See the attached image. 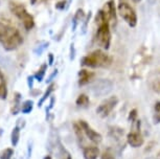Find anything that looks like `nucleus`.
Masks as SVG:
<instances>
[{"mask_svg":"<svg viewBox=\"0 0 160 159\" xmlns=\"http://www.w3.org/2000/svg\"><path fill=\"white\" fill-rule=\"evenodd\" d=\"M36 1H37V0H31V3H32V4H35V3H36Z\"/></svg>","mask_w":160,"mask_h":159,"instance_id":"obj_29","label":"nucleus"},{"mask_svg":"<svg viewBox=\"0 0 160 159\" xmlns=\"http://www.w3.org/2000/svg\"><path fill=\"white\" fill-rule=\"evenodd\" d=\"M48 150H49L51 154L55 155V157L57 159H71L70 154L63 147L62 142H60L57 134L50 133L49 142H48Z\"/></svg>","mask_w":160,"mask_h":159,"instance_id":"obj_4","label":"nucleus"},{"mask_svg":"<svg viewBox=\"0 0 160 159\" xmlns=\"http://www.w3.org/2000/svg\"><path fill=\"white\" fill-rule=\"evenodd\" d=\"M32 108H34V102L32 101H25L22 105H21L20 110H21V112L24 113V114H28V113L32 112Z\"/></svg>","mask_w":160,"mask_h":159,"instance_id":"obj_16","label":"nucleus"},{"mask_svg":"<svg viewBox=\"0 0 160 159\" xmlns=\"http://www.w3.org/2000/svg\"><path fill=\"white\" fill-rule=\"evenodd\" d=\"M83 155L85 159H98L99 150L96 147H87L83 150Z\"/></svg>","mask_w":160,"mask_h":159,"instance_id":"obj_13","label":"nucleus"},{"mask_svg":"<svg viewBox=\"0 0 160 159\" xmlns=\"http://www.w3.org/2000/svg\"><path fill=\"white\" fill-rule=\"evenodd\" d=\"M19 138H20V127L19 126H16L13 131H12V134H11V142H12V146L13 147H16L19 142Z\"/></svg>","mask_w":160,"mask_h":159,"instance_id":"obj_15","label":"nucleus"},{"mask_svg":"<svg viewBox=\"0 0 160 159\" xmlns=\"http://www.w3.org/2000/svg\"><path fill=\"white\" fill-rule=\"evenodd\" d=\"M77 105L78 107H87L89 105V97L86 94H81L80 97L77 98Z\"/></svg>","mask_w":160,"mask_h":159,"instance_id":"obj_18","label":"nucleus"},{"mask_svg":"<svg viewBox=\"0 0 160 159\" xmlns=\"http://www.w3.org/2000/svg\"><path fill=\"white\" fill-rule=\"evenodd\" d=\"M53 87H55V85H53V84H51V85H50V86H49V87H48V88H47L46 92H45V93H44V95H43V97H42L41 100H40V102H39V104H38V106H39V107H41L42 105H43V103H44V102L46 101L48 97H49L50 93H51V92L53 91Z\"/></svg>","mask_w":160,"mask_h":159,"instance_id":"obj_23","label":"nucleus"},{"mask_svg":"<svg viewBox=\"0 0 160 159\" xmlns=\"http://www.w3.org/2000/svg\"><path fill=\"white\" fill-rule=\"evenodd\" d=\"M10 10L12 12V14L15 15V16L21 21V23L23 24L24 28H25L26 31H31V29L35 26L34 17L26 11V8L21 3H17V2L11 1L10 2Z\"/></svg>","mask_w":160,"mask_h":159,"instance_id":"obj_3","label":"nucleus"},{"mask_svg":"<svg viewBox=\"0 0 160 159\" xmlns=\"http://www.w3.org/2000/svg\"><path fill=\"white\" fill-rule=\"evenodd\" d=\"M136 115H137L136 110H132L131 112H130L129 119H130V121H131V122H134V121H135V118H136Z\"/></svg>","mask_w":160,"mask_h":159,"instance_id":"obj_24","label":"nucleus"},{"mask_svg":"<svg viewBox=\"0 0 160 159\" xmlns=\"http://www.w3.org/2000/svg\"><path fill=\"white\" fill-rule=\"evenodd\" d=\"M81 64L90 68L108 67L111 64V59L105 52L98 49L89 53V55H87L86 57H84L82 61H81Z\"/></svg>","mask_w":160,"mask_h":159,"instance_id":"obj_2","label":"nucleus"},{"mask_svg":"<svg viewBox=\"0 0 160 159\" xmlns=\"http://www.w3.org/2000/svg\"><path fill=\"white\" fill-rule=\"evenodd\" d=\"M118 13L120 15V17L128 23L129 26L131 27H135L137 24V15L135 13L134 8L132 7H130L128 3L126 2H120L117 7Z\"/></svg>","mask_w":160,"mask_h":159,"instance_id":"obj_6","label":"nucleus"},{"mask_svg":"<svg viewBox=\"0 0 160 159\" xmlns=\"http://www.w3.org/2000/svg\"><path fill=\"white\" fill-rule=\"evenodd\" d=\"M102 159H114L113 158V156L109 154V153H105L104 155H102Z\"/></svg>","mask_w":160,"mask_h":159,"instance_id":"obj_25","label":"nucleus"},{"mask_svg":"<svg viewBox=\"0 0 160 159\" xmlns=\"http://www.w3.org/2000/svg\"><path fill=\"white\" fill-rule=\"evenodd\" d=\"M35 77H28V85L29 87H32V79H34Z\"/></svg>","mask_w":160,"mask_h":159,"instance_id":"obj_27","label":"nucleus"},{"mask_svg":"<svg viewBox=\"0 0 160 159\" xmlns=\"http://www.w3.org/2000/svg\"><path fill=\"white\" fill-rule=\"evenodd\" d=\"M93 77H94V73L91 72V71H88L86 69L80 70V72H78V77H80L78 79V84L81 86L86 85V84H88L92 80Z\"/></svg>","mask_w":160,"mask_h":159,"instance_id":"obj_12","label":"nucleus"},{"mask_svg":"<svg viewBox=\"0 0 160 159\" xmlns=\"http://www.w3.org/2000/svg\"><path fill=\"white\" fill-rule=\"evenodd\" d=\"M78 125L81 126V128H82V130H83V133L88 137L89 140H91V142L94 143H98L102 142V135L93 130L85 121H80V124Z\"/></svg>","mask_w":160,"mask_h":159,"instance_id":"obj_9","label":"nucleus"},{"mask_svg":"<svg viewBox=\"0 0 160 159\" xmlns=\"http://www.w3.org/2000/svg\"><path fill=\"white\" fill-rule=\"evenodd\" d=\"M154 124H159L160 122V102H157L154 107V116H153Z\"/></svg>","mask_w":160,"mask_h":159,"instance_id":"obj_20","label":"nucleus"},{"mask_svg":"<svg viewBox=\"0 0 160 159\" xmlns=\"http://www.w3.org/2000/svg\"><path fill=\"white\" fill-rule=\"evenodd\" d=\"M96 43L104 49H109L111 44V32L109 22H105L104 24L99 25L96 32Z\"/></svg>","mask_w":160,"mask_h":159,"instance_id":"obj_5","label":"nucleus"},{"mask_svg":"<svg viewBox=\"0 0 160 159\" xmlns=\"http://www.w3.org/2000/svg\"><path fill=\"white\" fill-rule=\"evenodd\" d=\"M57 73H58V70H55V72H53L52 74H51V76H50V77H49V79H48V80H47V83H49V82H50V81H51V80H52V77H55V76H57Z\"/></svg>","mask_w":160,"mask_h":159,"instance_id":"obj_26","label":"nucleus"},{"mask_svg":"<svg viewBox=\"0 0 160 159\" xmlns=\"http://www.w3.org/2000/svg\"><path fill=\"white\" fill-rule=\"evenodd\" d=\"M8 97V87L7 82H5L4 74L0 70V100L4 101Z\"/></svg>","mask_w":160,"mask_h":159,"instance_id":"obj_14","label":"nucleus"},{"mask_svg":"<svg viewBox=\"0 0 160 159\" xmlns=\"http://www.w3.org/2000/svg\"><path fill=\"white\" fill-rule=\"evenodd\" d=\"M52 61H53L52 53H49V64H52Z\"/></svg>","mask_w":160,"mask_h":159,"instance_id":"obj_28","label":"nucleus"},{"mask_svg":"<svg viewBox=\"0 0 160 159\" xmlns=\"http://www.w3.org/2000/svg\"><path fill=\"white\" fill-rule=\"evenodd\" d=\"M133 1H135V2H139L140 0H133Z\"/></svg>","mask_w":160,"mask_h":159,"instance_id":"obj_31","label":"nucleus"},{"mask_svg":"<svg viewBox=\"0 0 160 159\" xmlns=\"http://www.w3.org/2000/svg\"><path fill=\"white\" fill-rule=\"evenodd\" d=\"M117 103H118V100H117L116 97H108L107 100L102 102L101 105L98 107V109H96V113H98L101 117H106V116L109 115V113L114 109V108H115Z\"/></svg>","mask_w":160,"mask_h":159,"instance_id":"obj_8","label":"nucleus"},{"mask_svg":"<svg viewBox=\"0 0 160 159\" xmlns=\"http://www.w3.org/2000/svg\"><path fill=\"white\" fill-rule=\"evenodd\" d=\"M14 155V149L7 148L0 152V159H12Z\"/></svg>","mask_w":160,"mask_h":159,"instance_id":"obj_19","label":"nucleus"},{"mask_svg":"<svg viewBox=\"0 0 160 159\" xmlns=\"http://www.w3.org/2000/svg\"><path fill=\"white\" fill-rule=\"evenodd\" d=\"M84 18H85V14H84V11L82 10V8H78V10L77 11V13H75L74 15V18H73V31L75 28H77L78 24L80 23V21H82Z\"/></svg>","mask_w":160,"mask_h":159,"instance_id":"obj_17","label":"nucleus"},{"mask_svg":"<svg viewBox=\"0 0 160 159\" xmlns=\"http://www.w3.org/2000/svg\"><path fill=\"white\" fill-rule=\"evenodd\" d=\"M95 22H96V24H98V26L104 24L105 22H108V20H107V18H106L102 10L98 12V14H96V16H95Z\"/></svg>","mask_w":160,"mask_h":159,"instance_id":"obj_21","label":"nucleus"},{"mask_svg":"<svg viewBox=\"0 0 160 159\" xmlns=\"http://www.w3.org/2000/svg\"><path fill=\"white\" fill-rule=\"evenodd\" d=\"M128 143L133 148H139L143 145V137L138 132H131L128 134Z\"/></svg>","mask_w":160,"mask_h":159,"instance_id":"obj_10","label":"nucleus"},{"mask_svg":"<svg viewBox=\"0 0 160 159\" xmlns=\"http://www.w3.org/2000/svg\"><path fill=\"white\" fill-rule=\"evenodd\" d=\"M114 0H109L107 3L105 4L102 12H104L107 20H116V13H115V5H114Z\"/></svg>","mask_w":160,"mask_h":159,"instance_id":"obj_11","label":"nucleus"},{"mask_svg":"<svg viewBox=\"0 0 160 159\" xmlns=\"http://www.w3.org/2000/svg\"><path fill=\"white\" fill-rule=\"evenodd\" d=\"M46 70H47V65L46 64H43L41 66V68L38 70V72L35 74V77H36V80L38 81V82H41L42 80H43V77L45 76V72H46Z\"/></svg>","mask_w":160,"mask_h":159,"instance_id":"obj_22","label":"nucleus"},{"mask_svg":"<svg viewBox=\"0 0 160 159\" xmlns=\"http://www.w3.org/2000/svg\"><path fill=\"white\" fill-rule=\"evenodd\" d=\"M113 89L112 81L108 79H101L95 81L91 86V91L95 97H105L109 94Z\"/></svg>","mask_w":160,"mask_h":159,"instance_id":"obj_7","label":"nucleus"},{"mask_svg":"<svg viewBox=\"0 0 160 159\" xmlns=\"http://www.w3.org/2000/svg\"><path fill=\"white\" fill-rule=\"evenodd\" d=\"M44 159H51L50 156H46V157H44Z\"/></svg>","mask_w":160,"mask_h":159,"instance_id":"obj_30","label":"nucleus"},{"mask_svg":"<svg viewBox=\"0 0 160 159\" xmlns=\"http://www.w3.org/2000/svg\"><path fill=\"white\" fill-rule=\"evenodd\" d=\"M0 44L5 50L12 52L23 44V37L13 25L0 22Z\"/></svg>","mask_w":160,"mask_h":159,"instance_id":"obj_1","label":"nucleus"}]
</instances>
